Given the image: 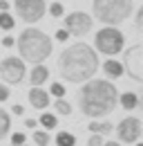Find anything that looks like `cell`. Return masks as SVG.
<instances>
[{
  "label": "cell",
  "mask_w": 143,
  "mask_h": 146,
  "mask_svg": "<svg viewBox=\"0 0 143 146\" xmlns=\"http://www.w3.org/2000/svg\"><path fill=\"white\" fill-rule=\"evenodd\" d=\"M9 97H11L9 88H7V86H0V104H5V101H7Z\"/></svg>",
  "instance_id": "obj_26"
},
{
  "label": "cell",
  "mask_w": 143,
  "mask_h": 146,
  "mask_svg": "<svg viewBox=\"0 0 143 146\" xmlns=\"http://www.w3.org/2000/svg\"><path fill=\"white\" fill-rule=\"evenodd\" d=\"M27 99H29L31 108H36V110H45L49 106V92L43 90V88H31L27 92Z\"/></svg>",
  "instance_id": "obj_11"
},
{
  "label": "cell",
  "mask_w": 143,
  "mask_h": 146,
  "mask_svg": "<svg viewBox=\"0 0 143 146\" xmlns=\"http://www.w3.org/2000/svg\"><path fill=\"white\" fill-rule=\"evenodd\" d=\"M56 146H76V135H72L70 130H60L56 135Z\"/></svg>",
  "instance_id": "obj_17"
},
{
  "label": "cell",
  "mask_w": 143,
  "mask_h": 146,
  "mask_svg": "<svg viewBox=\"0 0 143 146\" xmlns=\"http://www.w3.org/2000/svg\"><path fill=\"white\" fill-rule=\"evenodd\" d=\"M98 70L96 50L87 43H74L58 56V72L67 83H85Z\"/></svg>",
  "instance_id": "obj_2"
},
{
  "label": "cell",
  "mask_w": 143,
  "mask_h": 146,
  "mask_svg": "<svg viewBox=\"0 0 143 146\" xmlns=\"http://www.w3.org/2000/svg\"><path fill=\"white\" fill-rule=\"evenodd\" d=\"M136 29H143V9L136 11Z\"/></svg>",
  "instance_id": "obj_30"
},
{
  "label": "cell",
  "mask_w": 143,
  "mask_h": 146,
  "mask_svg": "<svg viewBox=\"0 0 143 146\" xmlns=\"http://www.w3.org/2000/svg\"><path fill=\"white\" fill-rule=\"evenodd\" d=\"M14 9H16L20 20L31 25V23L43 20L45 11H47V5H45V0H14Z\"/></svg>",
  "instance_id": "obj_7"
},
{
  "label": "cell",
  "mask_w": 143,
  "mask_h": 146,
  "mask_svg": "<svg viewBox=\"0 0 143 146\" xmlns=\"http://www.w3.org/2000/svg\"><path fill=\"white\" fill-rule=\"evenodd\" d=\"M123 45H125V36L121 34V29H116V27H107L105 25V27L98 29L96 36H94V47L105 56L119 54V52L123 50Z\"/></svg>",
  "instance_id": "obj_5"
},
{
  "label": "cell",
  "mask_w": 143,
  "mask_h": 146,
  "mask_svg": "<svg viewBox=\"0 0 143 146\" xmlns=\"http://www.w3.org/2000/svg\"><path fill=\"white\" fill-rule=\"evenodd\" d=\"M14 27H16V20H14V16H11L9 11H0V29L11 32Z\"/></svg>",
  "instance_id": "obj_18"
},
{
  "label": "cell",
  "mask_w": 143,
  "mask_h": 146,
  "mask_svg": "<svg viewBox=\"0 0 143 146\" xmlns=\"http://www.w3.org/2000/svg\"><path fill=\"white\" fill-rule=\"evenodd\" d=\"M87 128H89L92 135H101V137H105V135H110V133L114 130V126H112L110 121H101V119H92Z\"/></svg>",
  "instance_id": "obj_13"
},
{
  "label": "cell",
  "mask_w": 143,
  "mask_h": 146,
  "mask_svg": "<svg viewBox=\"0 0 143 146\" xmlns=\"http://www.w3.org/2000/svg\"><path fill=\"white\" fill-rule=\"evenodd\" d=\"M11 112H14L16 117H22V115H25V108H22L20 104H14V106H11Z\"/></svg>",
  "instance_id": "obj_28"
},
{
  "label": "cell",
  "mask_w": 143,
  "mask_h": 146,
  "mask_svg": "<svg viewBox=\"0 0 143 146\" xmlns=\"http://www.w3.org/2000/svg\"><path fill=\"white\" fill-rule=\"evenodd\" d=\"M56 40H60V43H65V40H67V38H70V34H67V32H65V29H58V32H56Z\"/></svg>",
  "instance_id": "obj_27"
},
{
  "label": "cell",
  "mask_w": 143,
  "mask_h": 146,
  "mask_svg": "<svg viewBox=\"0 0 143 146\" xmlns=\"http://www.w3.org/2000/svg\"><path fill=\"white\" fill-rule=\"evenodd\" d=\"M116 104H121L125 110H134L139 106V94H136V92H123Z\"/></svg>",
  "instance_id": "obj_15"
},
{
  "label": "cell",
  "mask_w": 143,
  "mask_h": 146,
  "mask_svg": "<svg viewBox=\"0 0 143 146\" xmlns=\"http://www.w3.org/2000/svg\"><path fill=\"white\" fill-rule=\"evenodd\" d=\"M132 146H141V144H132Z\"/></svg>",
  "instance_id": "obj_34"
},
{
  "label": "cell",
  "mask_w": 143,
  "mask_h": 146,
  "mask_svg": "<svg viewBox=\"0 0 143 146\" xmlns=\"http://www.w3.org/2000/svg\"><path fill=\"white\" fill-rule=\"evenodd\" d=\"M116 137H119V142H123V144H136L139 142V137H141L143 133V124L139 117H123L116 126Z\"/></svg>",
  "instance_id": "obj_8"
},
{
  "label": "cell",
  "mask_w": 143,
  "mask_h": 146,
  "mask_svg": "<svg viewBox=\"0 0 143 146\" xmlns=\"http://www.w3.org/2000/svg\"><path fill=\"white\" fill-rule=\"evenodd\" d=\"M16 45V38L14 36H5L2 38V47H14Z\"/></svg>",
  "instance_id": "obj_29"
},
{
  "label": "cell",
  "mask_w": 143,
  "mask_h": 146,
  "mask_svg": "<svg viewBox=\"0 0 143 146\" xmlns=\"http://www.w3.org/2000/svg\"><path fill=\"white\" fill-rule=\"evenodd\" d=\"M9 9V2L7 0H0V11H7Z\"/></svg>",
  "instance_id": "obj_32"
},
{
  "label": "cell",
  "mask_w": 143,
  "mask_h": 146,
  "mask_svg": "<svg viewBox=\"0 0 143 146\" xmlns=\"http://www.w3.org/2000/svg\"><path fill=\"white\" fill-rule=\"evenodd\" d=\"M18 45V54L25 63H31V65H40L45 63L49 56H52L54 43L52 38L47 36L45 32L36 29V27H27L20 32V36L16 40Z\"/></svg>",
  "instance_id": "obj_3"
},
{
  "label": "cell",
  "mask_w": 143,
  "mask_h": 146,
  "mask_svg": "<svg viewBox=\"0 0 143 146\" xmlns=\"http://www.w3.org/2000/svg\"><path fill=\"white\" fill-rule=\"evenodd\" d=\"M63 25H65V32L70 36H85V34H89V29L94 25V18L85 11H72L65 16Z\"/></svg>",
  "instance_id": "obj_9"
},
{
  "label": "cell",
  "mask_w": 143,
  "mask_h": 146,
  "mask_svg": "<svg viewBox=\"0 0 143 146\" xmlns=\"http://www.w3.org/2000/svg\"><path fill=\"white\" fill-rule=\"evenodd\" d=\"M101 146H121V142H112V139H107V142H103Z\"/></svg>",
  "instance_id": "obj_33"
},
{
  "label": "cell",
  "mask_w": 143,
  "mask_h": 146,
  "mask_svg": "<svg viewBox=\"0 0 143 146\" xmlns=\"http://www.w3.org/2000/svg\"><path fill=\"white\" fill-rule=\"evenodd\" d=\"M49 14H52V18H60V16L65 14V7H63L60 2H52V5H49Z\"/></svg>",
  "instance_id": "obj_22"
},
{
  "label": "cell",
  "mask_w": 143,
  "mask_h": 146,
  "mask_svg": "<svg viewBox=\"0 0 143 146\" xmlns=\"http://www.w3.org/2000/svg\"><path fill=\"white\" fill-rule=\"evenodd\" d=\"M47 79H49V70L45 68V63L31 65V72H29V83H31V88H40Z\"/></svg>",
  "instance_id": "obj_12"
},
{
  "label": "cell",
  "mask_w": 143,
  "mask_h": 146,
  "mask_svg": "<svg viewBox=\"0 0 143 146\" xmlns=\"http://www.w3.org/2000/svg\"><path fill=\"white\" fill-rule=\"evenodd\" d=\"M119 101V90L107 79H89L78 90V108L89 119H103L114 112Z\"/></svg>",
  "instance_id": "obj_1"
},
{
  "label": "cell",
  "mask_w": 143,
  "mask_h": 146,
  "mask_svg": "<svg viewBox=\"0 0 143 146\" xmlns=\"http://www.w3.org/2000/svg\"><path fill=\"white\" fill-rule=\"evenodd\" d=\"M38 121H40V126H43V128H56V126H58V117H56L54 112H43Z\"/></svg>",
  "instance_id": "obj_20"
},
{
  "label": "cell",
  "mask_w": 143,
  "mask_h": 146,
  "mask_svg": "<svg viewBox=\"0 0 143 146\" xmlns=\"http://www.w3.org/2000/svg\"><path fill=\"white\" fill-rule=\"evenodd\" d=\"M9 128H11V117H9V112H7V110L0 108V142H2V139H7Z\"/></svg>",
  "instance_id": "obj_16"
},
{
  "label": "cell",
  "mask_w": 143,
  "mask_h": 146,
  "mask_svg": "<svg viewBox=\"0 0 143 146\" xmlns=\"http://www.w3.org/2000/svg\"><path fill=\"white\" fill-rule=\"evenodd\" d=\"M54 110H56L58 115H63V117H70L72 115V104H67L65 99H56V101H54Z\"/></svg>",
  "instance_id": "obj_21"
},
{
  "label": "cell",
  "mask_w": 143,
  "mask_h": 146,
  "mask_svg": "<svg viewBox=\"0 0 143 146\" xmlns=\"http://www.w3.org/2000/svg\"><path fill=\"white\" fill-rule=\"evenodd\" d=\"M94 18L107 27H116L132 16L134 2L132 0H94L92 2Z\"/></svg>",
  "instance_id": "obj_4"
},
{
  "label": "cell",
  "mask_w": 143,
  "mask_h": 146,
  "mask_svg": "<svg viewBox=\"0 0 143 146\" xmlns=\"http://www.w3.org/2000/svg\"><path fill=\"white\" fill-rule=\"evenodd\" d=\"M25 74H27V68H25L22 58H18V56H5L0 61V79L7 86H20L25 81Z\"/></svg>",
  "instance_id": "obj_6"
},
{
  "label": "cell",
  "mask_w": 143,
  "mask_h": 146,
  "mask_svg": "<svg viewBox=\"0 0 143 146\" xmlns=\"http://www.w3.org/2000/svg\"><path fill=\"white\" fill-rule=\"evenodd\" d=\"M25 142H27L25 133H14L11 135V146H25Z\"/></svg>",
  "instance_id": "obj_24"
},
{
  "label": "cell",
  "mask_w": 143,
  "mask_h": 146,
  "mask_svg": "<svg viewBox=\"0 0 143 146\" xmlns=\"http://www.w3.org/2000/svg\"><path fill=\"white\" fill-rule=\"evenodd\" d=\"M49 92H52L56 99H63V94H65V86H63V83H58V81H54L52 88H49Z\"/></svg>",
  "instance_id": "obj_23"
},
{
  "label": "cell",
  "mask_w": 143,
  "mask_h": 146,
  "mask_svg": "<svg viewBox=\"0 0 143 146\" xmlns=\"http://www.w3.org/2000/svg\"><path fill=\"white\" fill-rule=\"evenodd\" d=\"M101 144H103V137L101 135H89L87 146H101Z\"/></svg>",
  "instance_id": "obj_25"
},
{
  "label": "cell",
  "mask_w": 143,
  "mask_h": 146,
  "mask_svg": "<svg viewBox=\"0 0 143 146\" xmlns=\"http://www.w3.org/2000/svg\"><path fill=\"white\" fill-rule=\"evenodd\" d=\"M103 72L107 74V79H119V76H123V63H119L114 58H107L103 63Z\"/></svg>",
  "instance_id": "obj_14"
},
{
  "label": "cell",
  "mask_w": 143,
  "mask_h": 146,
  "mask_svg": "<svg viewBox=\"0 0 143 146\" xmlns=\"http://www.w3.org/2000/svg\"><path fill=\"white\" fill-rule=\"evenodd\" d=\"M25 126L27 128H36V119H25Z\"/></svg>",
  "instance_id": "obj_31"
},
{
  "label": "cell",
  "mask_w": 143,
  "mask_h": 146,
  "mask_svg": "<svg viewBox=\"0 0 143 146\" xmlns=\"http://www.w3.org/2000/svg\"><path fill=\"white\" fill-rule=\"evenodd\" d=\"M123 72H127L136 83L143 81V45L141 43H136V45H132V47L125 50Z\"/></svg>",
  "instance_id": "obj_10"
},
{
  "label": "cell",
  "mask_w": 143,
  "mask_h": 146,
  "mask_svg": "<svg viewBox=\"0 0 143 146\" xmlns=\"http://www.w3.org/2000/svg\"><path fill=\"white\" fill-rule=\"evenodd\" d=\"M31 139H34L36 146H49V142H52V137H49V133H47V130H34Z\"/></svg>",
  "instance_id": "obj_19"
}]
</instances>
